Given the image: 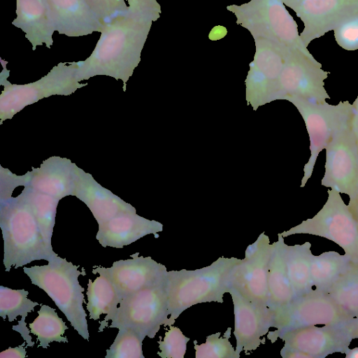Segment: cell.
<instances>
[{"mask_svg": "<svg viewBox=\"0 0 358 358\" xmlns=\"http://www.w3.org/2000/svg\"><path fill=\"white\" fill-rule=\"evenodd\" d=\"M106 24L128 13L124 0H86Z\"/></svg>", "mask_w": 358, "mask_h": 358, "instance_id": "obj_35", "label": "cell"}, {"mask_svg": "<svg viewBox=\"0 0 358 358\" xmlns=\"http://www.w3.org/2000/svg\"><path fill=\"white\" fill-rule=\"evenodd\" d=\"M255 52L246 78L247 100L256 109L274 100L276 86L290 50L272 41L254 39Z\"/></svg>", "mask_w": 358, "mask_h": 358, "instance_id": "obj_12", "label": "cell"}, {"mask_svg": "<svg viewBox=\"0 0 358 358\" xmlns=\"http://www.w3.org/2000/svg\"><path fill=\"white\" fill-rule=\"evenodd\" d=\"M348 206L353 217L358 222V193L350 197Z\"/></svg>", "mask_w": 358, "mask_h": 358, "instance_id": "obj_40", "label": "cell"}, {"mask_svg": "<svg viewBox=\"0 0 358 358\" xmlns=\"http://www.w3.org/2000/svg\"><path fill=\"white\" fill-rule=\"evenodd\" d=\"M350 320L327 293L313 289L273 312L272 327L275 330L268 331L267 338L273 343L287 331L317 324H339Z\"/></svg>", "mask_w": 358, "mask_h": 358, "instance_id": "obj_8", "label": "cell"}, {"mask_svg": "<svg viewBox=\"0 0 358 358\" xmlns=\"http://www.w3.org/2000/svg\"><path fill=\"white\" fill-rule=\"evenodd\" d=\"M241 261L236 257H221L201 268L168 271L164 285L169 317L164 326L173 324L182 313L194 305L222 303L224 294L230 288L231 272Z\"/></svg>", "mask_w": 358, "mask_h": 358, "instance_id": "obj_2", "label": "cell"}, {"mask_svg": "<svg viewBox=\"0 0 358 358\" xmlns=\"http://www.w3.org/2000/svg\"><path fill=\"white\" fill-rule=\"evenodd\" d=\"M23 271L33 285L51 298L78 334L89 341L87 314L83 305L85 289L78 281V277L85 273L59 256L46 265L24 267Z\"/></svg>", "mask_w": 358, "mask_h": 358, "instance_id": "obj_4", "label": "cell"}, {"mask_svg": "<svg viewBox=\"0 0 358 358\" xmlns=\"http://www.w3.org/2000/svg\"><path fill=\"white\" fill-rule=\"evenodd\" d=\"M311 243L288 245L284 244V257L287 275L295 298L313 290L311 281Z\"/></svg>", "mask_w": 358, "mask_h": 358, "instance_id": "obj_25", "label": "cell"}, {"mask_svg": "<svg viewBox=\"0 0 358 358\" xmlns=\"http://www.w3.org/2000/svg\"><path fill=\"white\" fill-rule=\"evenodd\" d=\"M329 72L322 69L315 58L301 51L290 50L279 76L274 100L296 96L310 101L323 103L330 99L324 88Z\"/></svg>", "mask_w": 358, "mask_h": 358, "instance_id": "obj_11", "label": "cell"}, {"mask_svg": "<svg viewBox=\"0 0 358 358\" xmlns=\"http://www.w3.org/2000/svg\"><path fill=\"white\" fill-rule=\"evenodd\" d=\"M278 338L284 341L282 349L298 351L308 358H324L336 352L345 354L353 340L343 322L299 328L283 333Z\"/></svg>", "mask_w": 358, "mask_h": 358, "instance_id": "obj_17", "label": "cell"}, {"mask_svg": "<svg viewBox=\"0 0 358 358\" xmlns=\"http://www.w3.org/2000/svg\"><path fill=\"white\" fill-rule=\"evenodd\" d=\"M169 327L163 340L158 341L159 351L157 355L162 358H184L190 338L178 327L173 324Z\"/></svg>", "mask_w": 358, "mask_h": 358, "instance_id": "obj_34", "label": "cell"}, {"mask_svg": "<svg viewBox=\"0 0 358 358\" xmlns=\"http://www.w3.org/2000/svg\"><path fill=\"white\" fill-rule=\"evenodd\" d=\"M34 214L41 232L50 248L59 199L38 192L29 185L21 193Z\"/></svg>", "mask_w": 358, "mask_h": 358, "instance_id": "obj_29", "label": "cell"}, {"mask_svg": "<svg viewBox=\"0 0 358 358\" xmlns=\"http://www.w3.org/2000/svg\"><path fill=\"white\" fill-rule=\"evenodd\" d=\"M337 44L348 51L358 50V15L334 29Z\"/></svg>", "mask_w": 358, "mask_h": 358, "instance_id": "obj_36", "label": "cell"}, {"mask_svg": "<svg viewBox=\"0 0 358 358\" xmlns=\"http://www.w3.org/2000/svg\"><path fill=\"white\" fill-rule=\"evenodd\" d=\"M327 193L325 203L315 215L280 234L283 237L310 234L329 239L358 266V222L338 192L330 189Z\"/></svg>", "mask_w": 358, "mask_h": 358, "instance_id": "obj_6", "label": "cell"}, {"mask_svg": "<svg viewBox=\"0 0 358 358\" xmlns=\"http://www.w3.org/2000/svg\"><path fill=\"white\" fill-rule=\"evenodd\" d=\"M163 231V224L136 214L127 213L99 224L96 239L103 248H122L142 237Z\"/></svg>", "mask_w": 358, "mask_h": 358, "instance_id": "obj_21", "label": "cell"}, {"mask_svg": "<svg viewBox=\"0 0 358 358\" xmlns=\"http://www.w3.org/2000/svg\"><path fill=\"white\" fill-rule=\"evenodd\" d=\"M303 22L300 38L310 42L358 15V0H282Z\"/></svg>", "mask_w": 358, "mask_h": 358, "instance_id": "obj_15", "label": "cell"}, {"mask_svg": "<svg viewBox=\"0 0 358 358\" xmlns=\"http://www.w3.org/2000/svg\"><path fill=\"white\" fill-rule=\"evenodd\" d=\"M15 13L12 24L24 33L32 50L43 45L50 48L55 29L47 0H16Z\"/></svg>", "mask_w": 358, "mask_h": 358, "instance_id": "obj_22", "label": "cell"}, {"mask_svg": "<svg viewBox=\"0 0 358 358\" xmlns=\"http://www.w3.org/2000/svg\"><path fill=\"white\" fill-rule=\"evenodd\" d=\"M25 342L15 348H8L0 353V358H24L27 357Z\"/></svg>", "mask_w": 358, "mask_h": 358, "instance_id": "obj_38", "label": "cell"}, {"mask_svg": "<svg viewBox=\"0 0 358 358\" xmlns=\"http://www.w3.org/2000/svg\"><path fill=\"white\" fill-rule=\"evenodd\" d=\"M228 293L234 304L235 350L239 355H248L265 343L264 336L273 325V311L247 300L233 287Z\"/></svg>", "mask_w": 358, "mask_h": 358, "instance_id": "obj_18", "label": "cell"}, {"mask_svg": "<svg viewBox=\"0 0 358 358\" xmlns=\"http://www.w3.org/2000/svg\"><path fill=\"white\" fill-rule=\"evenodd\" d=\"M132 259L118 260L111 267L93 268L94 274L106 276L113 284L121 301L127 296L145 288L163 283L167 274L166 267L150 257L131 255Z\"/></svg>", "mask_w": 358, "mask_h": 358, "instance_id": "obj_16", "label": "cell"}, {"mask_svg": "<svg viewBox=\"0 0 358 358\" xmlns=\"http://www.w3.org/2000/svg\"><path fill=\"white\" fill-rule=\"evenodd\" d=\"M0 227L3 239L5 271L36 260L50 262L58 256L46 243L34 214L20 194L0 200Z\"/></svg>", "mask_w": 358, "mask_h": 358, "instance_id": "obj_3", "label": "cell"}, {"mask_svg": "<svg viewBox=\"0 0 358 358\" xmlns=\"http://www.w3.org/2000/svg\"><path fill=\"white\" fill-rule=\"evenodd\" d=\"M38 317L29 324L30 332L37 336L38 347L48 348L52 342L68 343L64 332L69 327L55 310L47 305H41Z\"/></svg>", "mask_w": 358, "mask_h": 358, "instance_id": "obj_30", "label": "cell"}, {"mask_svg": "<svg viewBox=\"0 0 358 358\" xmlns=\"http://www.w3.org/2000/svg\"><path fill=\"white\" fill-rule=\"evenodd\" d=\"M353 339L358 338V317L343 322Z\"/></svg>", "mask_w": 358, "mask_h": 358, "instance_id": "obj_39", "label": "cell"}, {"mask_svg": "<svg viewBox=\"0 0 358 358\" xmlns=\"http://www.w3.org/2000/svg\"><path fill=\"white\" fill-rule=\"evenodd\" d=\"M164 282L145 288L122 299L110 328H131L153 338L169 314Z\"/></svg>", "mask_w": 358, "mask_h": 358, "instance_id": "obj_9", "label": "cell"}, {"mask_svg": "<svg viewBox=\"0 0 358 358\" xmlns=\"http://www.w3.org/2000/svg\"><path fill=\"white\" fill-rule=\"evenodd\" d=\"M345 354L346 358H358V348H349Z\"/></svg>", "mask_w": 358, "mask_h": 358, "instance_id": "obj_42", "label": "cell"}, {"mask_svg": "<svg viewBox=\"0 0 358 358\" xmlns=\"http://www.w3.org/2000/svg\"><path fill=\"white\" fill-rule=\"evenodd\" d=\"M152 22L128 13L106 24L90 56L76 62L78 81L108 76L126 83L141 61Z\"/></svg>", "mask_w": 358, "mask_h": 358, "instance_id": "obj_1", "label": "cell"}, {"mask_svg": "<svg viewBox=\"0 0 358 358\" xmlns=\"http://www.w3.org/2000/svg\"><path fill=\"white\" fill-rule=\"evenodd\" d=\"M324 292L348 317H358V266H353Z\"/></svg>", "mask_w": 358, "mask_h": 358, "instance_id": "obj_31", "label": "cell"}, {"mask_svg": "<svg viewBox=\"0 0 358 358\" xmlns=\"http://www.w3.org/2000/svg\"><path fill=\"white\" fill-rule=\"evenodd\" d=\"M87 296L90 319L97 320L101 315H106L99 327L98 331L101 332L115 315L121 299L112 282L103 275H99L94 281L89 280Z\"/></svg>", "mask_w": 358, "mask_h": 358, "instance_id": "obj_26", "label": "cell"}, {"mask_svg": "<svg viewBox=\"0 0 358 358\" xmlns=\"http://www.w3.org/2000/svg\"><path fill=\"white\" fill-rule=\"evenodd\" d=\"M28 294L29 292L24 289H13L0 285V315L3 320L8 317L9 322L15 320L20 315L21 320L13 329L20 333L27 343L26 347H32L34 343L31 341L24 320L28 313L34 311L35 306L41 304L29 299Z\"/></svg>", "mask_w": 358, "mask_h": 358, "instance_id": "obj_27", "label": "cell"}, {"mask_svg": "<svg viewBox=\"0 0 358 358\" xmlns=\"http://www.w3.org/2000/svg\"><path fill=\"white\" fill-rule=\"evenodd\" d=\"M236 19V24L247 29L254 39L272 41L289 49H296L315 58L300 38L296 21L282 0H250L227 6Z\"/></svg>", "mask_w": 358, "mask_h": 358, "instance_id": "obj_5", "label": "cell"}, {"mask_svg": "<svg viewBox=\"0 0 358 358\" xmlns=\"http://www.w3.org/2000/svg\"><path fill=\"white\" fill-rule=\"evenodd\" d=\"M128 13L153 22L160 17L161 6L157 0H127Z\"/></svg>", "mask_w": 358, "mask_h": 358, "instance_id": "obj_37", "label": "cell"}, {"mask_svg": "<svg viewBox=\"0 0 358 358\" xmlns=\"http://www.w3.org/2000/svg\"><path fill=\"white\" fill-rule=\"evenodd\" d=\"M286 100L301 114L310 139V156L304 166L301 184L303 187L312 176L320 152L336 133L352 124L355 106L348 101L331 105L327 101L317 103L296 96Z\"/></svg>", "mask_w": 358, "mask_h": 358, "instance_id": "obj_7", "label": "cell"}, {"mask_svg": "<svg viewBox=\"0 0 358 358\" xmlns=\"http://www.w3.org/2000/svg\"><path fill=\"white\" fill-rule=\"evenodd\" d=\"M353 105L355 106V115L352 122V129L356 138L357 145L358 149V94L356 99L353 103Z\"/></svg>", "mask_w": 358, "mask_h": 358, "instance_id": "obj_41", "label": "cell"}, {"mask_svg": "<svg viewBox=\"0 0 358 358\" xmlns=\"http://www.w3.org/2000/svg\"><path fill=\"white\" fill-rule=\"evenodd\" d=\"M273 243L265 232L245 250L244 259L236 265L230 277V287L247 300L268 308V273Z\"/></svg>", "mask_w": 358, "mask_h": 358, "instance_id": "obj_13", "label": "cell"}, {"mask_svg": "<svg viewBox=\"0 0 358 358\" xmlns=\"http://www.w3.org/2000/svg\"><path fill=\"white\" fill-rule=\"evenodd\" d=\"M231 333L229 327L223 336L217 332L208 336L204 343L198 345L194 341L195 358H239L229 340Z\"/></svg>", "mask_w": 358, "mask_h": 358, "instance_id": "obj_33", "label": "cell"}, {"mask_svg": "<svg viewBox=\"0 0 358 358\" xmlns=\"http://www.w3.org/2000/svg\"><path fill=\"white\" fill-rule=\"evenodd\" d=\"M325 150L321 185L353 196L358 193V149L352 124L336 133Z\"/></svg>", "mask_w": 358, "mask_h": 358, "instance_id": "obj_14", "label": "cell"}, {"mask_svg": "<svg viewBox=\"0 0 358 358\" xmlns=\"http://www.w3.org/2000/svg\"><path fill=\"white\" fill-rule=\"evenodd\" d=\"M55 31L78 37L101 32L106 24L86 0H47Z\"/></svg>", "mask_w": 358, "mask_h": 358, "instance_id": "obj_19", "label": "cell"}, {"mask_svg": "<svg viewBox=\"0 0 358 358\" xmlns=\"http://www.w3.org/2000/svg\"><path fill=\"white\" fill-rule=\"evenodd\" d=\"M354 265L345 255L336 251L313 255L311 281L315 289L324 291L334 283Z\"/></svg>", "mask_w": 358, "mask_h": 358, "instance_id": "obj_28", "label": "cell"}, {"mask_svg": "<svg viewBox=\"0 0 358 358\" xmlns=\"http://www.w3.org/2000/svg\"><path fill=\"white\" fill-rule=\"evenodd\" d=\"M74 172L73 196L88 207L98 224L121 214L136 213L134 207L103 187L90 174L76 165Z\"/></svg>", "mask_w": 358, "mask_h": 358, "instance_id": "obj_20", "label": "cell"}, {"mask_svg": "<svg viewBox=\"0 0 358 358\" xmlns=\"http://www.w3.org/2000/svg\"><path fill=\"white\" fill-rule=\"evenodd\" d=\"M285 243L284 237L278 234V240L273 243L268 264V308L273 312L286 306L295 298L285 265Z\"/></svg>", "mask_w": 358, "mask_h": 358, "instance_id": "obj_24", "label": "cell"}, {"mask_svg": "<svg viewBox=\"0 0 358 358\" xmlns=\"http://www.w3.org/2000/svg\"><path fill=\"white\" fill-rule=\"evenodd\" d=\"M76 62L59 63L40 80L26 85L8 82L0 98L1 120L11 118L27 105L55 94L67 95L86 84L76 77Z\"/></svg>", "mask_w": 358, "mask_h": 358, "instance_id": "obj_10", "label": "cell"}, {"mask_svg": "<svg viewBox=\"0 0 358 358\" xmlns=\"http://www.w3.org/2000/svg\"><path fill=\"white\" fill-rule=\"evenodd\" d=\"M145 337L131 328H120L109 348L106 358H145L143 341Z\"/></svg>", "mask_w": 358, "mask_h": 358, "instance_id": "obj_32", "label": "cell"}, {"mask_svg": "<svg viewBox=\"0 0 358 358\" xmlns=\"http://www.w3.org/2000/svg\"><path fill=\"white\" fill-rule=\"evenodd\" d=\"M75 166L68 159L50 157L39 168L29 172V185L59 200L66 196L73 195Z\"/></svg>", "mask_w": 358, "mask_h": 358, "instance_id": "obj_23", "label": "cell"}]
</instances>
